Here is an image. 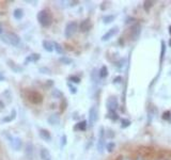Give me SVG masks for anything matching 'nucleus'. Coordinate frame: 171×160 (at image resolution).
Returning a JSON list of instances; mask_svg holds the SVG:
<instances>
[{"label": "nucleus", "mask_w": 171, "mask_h": 160, "mask_svg": "<svg viewBox=\"0 0 171 160\" xmlns=\"http://www.w3.org/2000/svg\"><path fill=\"white\" fill-rule=\"evenodd\" d=\"M0 40L10 46H17L21 42V38L14 32H5L0 35Z\"/></svg>", "instance_id": "obj_1"}, {"label": "nucleus", "mask_w": 171, "mask_h": 160, "mask_svg": "<svg viewBox=\"0 0 171 160\" xmlns=\"http://www.w3.org/2000/svg\"><path fill=\"white\" fill-rule=\"evenodd\" d=\"M36 17H38V21L40 23V25L45 28L50 27V25L52 24V16L48 10H41L38 13Z\"/></svg>", "instance_id": "obj_2"}, {"label": "nucleus", "mask_w": 171, "mask_h": 160, "mask_svg": "<svg viewBox=\"0 0 171 160\" xmlns=\"http://www.w3.org/2000/svg\"><path fill=\"white\" fill-rule=\"evenodd\" d=\"M78 30V24L76 21H70L69 24L65 26V30H64V35L67 38H71Z\"/></svg>", "instance_id": "obj_3"}, {"label": "nucleus", "mask_w": 171, "mask_h": 160, "mask_svg": "<svg viewBox=\"0 0 171 160\" xmlns=\"http://www.w3.org/2000/svg\"><path fill=\"white\" fill-rule=\"evenodd\" d=\"M98 110L95 106H93L89 110V126L93 127L95 123L98 122Z\"/></svg>", "instance_id": "obj_4"}, {"label": "nucleus", "mask_w": 171, "mask_h": 160, "mask_svg": "<svg viewBox=\"0 0 171 160\" xmlns=\"http://www.w3.org/2000/svg\"><path fill=\"white\" fill-rule=\"evenodd\" d=\"M28 99L30 101H31L32 104H41L43 101V97L42 95L40 94L38 92H36V91H30L28 93Z\"/></svg>", "instance_id": "obj_5"}, {"label": "nucleus", "mask_w": 171, "mask_h": 160, "mask_svg": "<svg viewBox=\"0 0 171 160\" xmlns=\"http://www.w3.org/2000/svg\"><path fill=\"white\" fill-rule=\"evenodd\" d=\"M105 147V131L104 127L100 128V135H98V150L100 153H103Z\"/></svg>", "instance_id": "obj_6"}, {"label": "nucleus", "mask_w": 171, "mask_h": 160, "mask_svg": "<svg viewBox=\"0 0 171 160\" xmlns=\"http://www.w3.org/2000/svg\"><path fill=\"white\" fill-rule=\"evenodd\" d=\"M10 142L11 146L14 150H21V146H23V141L19 137H10Z\"/></svg>", "instance_id": "obj_7"}, {"label": "nucleus", "mask_w": 171, "mask_h": 160, "mask_svg": "<svg viewBox=\"0 0 171 160\" xmlns=\"http://www.w3.org/2000/svg\"><path fill=\"white\" fill-rule=\"evenodd\" d=\"M25 155L27 157L28 160H33V157H34V146L31 142H28L27 145L25 147Z\"/></svg>", "instance_id": "obj_8"}, {"label": "nucleus", "mask_w": 171, "mask_h": 160, "mask_svg": "<svg viewBox=\"0 0 171 160\" xmlns=\"http://www.w3.org/2000/svg\"><path fill=\"white\" fill-rule=\"evenodd\" d=\"M118 99L115 96H111V97L108 98L107 101V108H108L109 111H117L118 109Z\"/></svg>", "instance_id": "obj_9"}, {"label": "nucleus", "mask_w": 171, "mask_h": 160, "mask_svg": "<svg viewBox=\"0 0 171 160\" xmlns=\"http://www.w3.org/2000/svg\"><path fill=\"white\" fill-rule=\"evenodd\" d=\"M118 31H119V29H118V27H113V28H111L110 30H108V31L106 32L103 36H102V41L103 42H106V41H109L111 38H113L117 33H118Z\"/></svg>", "instance_id": "obj_10"}, {"label": "nucleus", "mask_w": 171, "mask_h": 160, "mask_svg": "<svg viewBox=\"0 0 171 160\" xmlns=\"http://www.w3.org/2000/svg\"><path fill=\"white\" fill-rule=\"evenodd\" d=\"M91 27H92V24H91V21L89 19V18L84 19V21H82L80 23V25H79V29H80L81 32L89 31V30L91 29Z\"/></svg>", "instance_id": "obj_11"}, {"label": "nucleus", "mask_w": 171, "mask_h": 160, "mask_svg": "<svg viewBox=\"0 0 171 160\" xmlns=\"http://www.w3.org/2000/svg\"><path fill=\"white\" fill-rule=\"evenodd\" d=\"M47 122H48L49 125H58L60 123V115L57 114V113H54V114L49 115V118H47Z\"/></svg>", "instance_id": "obj_12"}, {"label": "nucleus", "mask_w": 171, "mask_h": 160, "mask_svg": "<svg viewBox=\"0 0 171 160\" xmlns=\"http://www.w3.org/2000/svg\"><path fill=\"white\" fill-rule=\"evenodd\" d=\"M41 59V55H38V53H31V55H29L26 59H25V64H28V63H34L36 61Z\"/></svg>", "instance_id": "obj_13"}, {"label": "nucleus", "mask_w": 171, "mask_h": 160, "mask_svg": "<svg viewBox=\"0 0 171 160\" xmlns=\"http://www.w3.org/2000/svg\"><path fill=\"white\" fill-rule=\"evenodd\" d=\"M16 115H17V111H16L15 109H12V111H11L10 114L7 115V116H4V118H2V122H3V123L13 122L15 118H16Z\"/></svg>", "instance_id": "obj_14"}, {"label": "nucleus", "mask_w": 171, "mask_h": 160, "mask_svg": "<svg viewBox=\"0 0 171 160\" xmlns=\"http://www.w3.org/2000/svg\"><path fill=\"white\" fill-rule=\"evenodd\" d=\"M140 32H141V27L140 25H135L133 28H132V33H130V36H132V40H137L138 36L140 35Z\"/></svg>", "instance_id": "obj_15"}, {"label": "nucleus", "mask_w": 171, "mask_h": 160, "mask_svg": "<svg viewBox=\"0 0 171 160\" xmlns=\"http://www.w3.org/2000/svg\"><path fill=\"white\" fill-rule=\"evenodd\" d=\"M38 135H40V137H41V139H43L44 141H47V142H49V141L52 140L50 132H49L48 130H46V129H40Z\"/></svg>", "instance_id": "obj_16"}, {"label": "nucleus", "mask_w": 171, "mask_h": 160, "mask_svg": "<svg viewBox=\"0 0 171 160\" xmlns=\"http://www.w3.org/2000/svg\"><path fill=\"white\" fill-rule=\"evenodd\" d=\"M40 156L42 158V160H52V155L49 153V150L47 148H42L40 152Z\"/></svg>", "instance_id": "obj_17"}, {"label": "nucleus", "mask_w": 171, "mask_h": 160, "mask_svg": "<svg viewBox=\"0 0 171 160\" xmlns=\"http://www.w3.org/2000/svg\"><path fill=\"white\" fill-rule=\"evenodd\" d=\"M13 16L16 21H21V18L24 17V10L21 9V8H17V9H15L14 12H13Z\"/></svg>", "instance_id": "obj_18"}, {"label": "nucleus", "mask_w": 171, "mask_h": 160, "mask_svg": "<svg viewBox=\"0 0 171 160\" xmlns=\"http://www.w3.org/2000/svg\"><path fill=\"white\" fill-rule=\"evenodd\" d=\"M108 76V68L106 65H103L98 70V77L100 78H106Z\"/></svg>", "instance_id": "obj_19"}, {"label": "nucleus", "mask_w": 171, "mask_h": 160, "mask_svg": "<svg viewBox=\"0 0 171 160\" xmlns=\"http://www.w3.org/2000/svg\"><path fill=\"white\" fill-rule=\"evenodd\" d=\"M42 45H43V48L45 49L46 51L52 52L54 50V44L52 42H49V41H43Z\"/></svg>", "instance_id": "obj_20"}, {"label": "nucleus", "mask_w": 171, "mask_h": 160, "mask_svg": "<svg viewBox=\"0 0 171 160\" xmlns=\"http://www.w3.org/2000/svg\"><path fill=\"white\" fill-rule=\"evenodd\" d=\"M54 44V49L56 50V52L58 53V55H64V49H63V47L61 45H60L59 43H57V42H54L52 43Z\"/></svg>", "instance_id": "obj_21"}, {"label": "nucleus", "mask_w": 171, "mask_h": 160, "mask_svg": "<svg viewBox=\"0 0 171 160\" xmlns=\"http://www.w3.org/2000/svg\"><path fill=\"white\" fill-rule=\"evenodd\" d=\"M8 63H9V66H10L12 70H14V72H16V73H19V72H21L23 70V68H21L19 65H16L13 61H8Z\"/></svg>", "instance_id": "obj_22"}, {"label": "nucleus", "mask_w": 171, "mask_h": 160, "mask_svg": "<svg viewBox=\"0 0 171 160\" xmlns=\"http://www.w3.org/2000/svg\"><path fill=\"white\" fill-rule=\"evenodd\" d=\"M115 19V15H105L104 17H103V23H104L105 25H107V24L112 23Z\"/></svg>", "instance_id": "obj_23"}, {"label": "nucleus", "mask_w": 171, "mask_h": 160, "mask_svg": "<svg viewBox=\"0 0 171 160\" xmlns=\"http://www.w3.org/2000/svg\"><path fill=\"white\" fill-rule=\"evenodd\" d=\"M59 61L62 63V64H65V65H70V64H72V62H73V60L71 59V58H69V57H67V56L60 57Z\"/></svg>", "instance_id": "obj_24"}, {"label": "nucleus", "mask_w": 171, "mask_h": 160, "mask_svg": "<svg viewBox=\"0 0 171 160\" xmlns=\"http://www.w3.org/2000/svg\"><path fill=\"white\" fill-rule=\"evenodd\" d=\"M161 63H163L165 58V55H166V43L164 41H161Z\"/></svg>", "instance_id": "obj_25"}, {"label": "nucleus", "mask_w": 171, "mask_h": 160, "mask_svg": "<svg viewBox=\"0 0 171 160\" xmlns=\"http://www.w3.org/2000/svg\"><path fill=\"white\" fill-rule=\"evenodd\" d=\"M86 128H87V121L79 122L75 126V129H78V130H86Z\"/></svg>", "instance_id": "obj_26"}, {"label": "nucleus", "mask_w": 171, "mask_h": 160, "mask_svg": "<svg viewBox=\"0 0 171 160\" xmlns=\"http://www.w3.org/2000/svg\"><path fill=\"white\" fill-rule=\"evenodd\" d=\"M52 96H54L55 98H61L63 96L62 92H61L60 90H58V89H54V90H52Z\"/></svg>", "instance_id": "obj_27"}, {"label": "nucleus", "mask_w": 171, "mask_h": 160, "mask_svg": "<svg viewBox=\"0 0 171 160\" xmlns=\"http://www.w3.org/2000/svg\"><path fill=\"white\" fill-rule=\"evenodd\" d=\"M115 142H108L107 143V145H106V148L108 150V153H112L113 150H115Z\"/></svg>", "instance_id": "obj_28"}, {"label": "nucleus", "mask_w": 171, "mask_h": 160, "mask_svg": "<svg viewBox=\"0 0 171 160\" xmlns=\"http://www.w3.org/2000/svg\"><path fill=\"white\" fill-rule=\"evenodd\" d=\"M152 5H153V2H152V1H144V2H143V9L147 11V12L150 11Z\"/></svg>", "instance_id": "obj_29"}, {"label": "nucleus", "mask_w": 171, "mask_h": 160, "mask_svg": "<svg viewBox=\"0 0 171 160\" xmlns=\"http://www.w3.org/2000/svg\"><path fill=\"white\" fill-rule=\"evenodd\" d=\"M108 118H111L112 121H117V120L119 118V116H118V114H117V112L115 111H109Z\"/></svg>", "instance_id": "obj_30"}, {"label": "nucleus", "mask_w": 171, "mask_h": 160, "mask_svg": "<svg viewBox=\"0 0 171 160\" xmlns=\"http://www.w3.org/2000/svg\"><path fill=\"white\" fill-rule=\"evenodd\" d=\"M69 80L71 82H74V83H79L80 82V78L78 76H70L69 77Z\"/></svg>", "instance_id": "obj_31"}, {"label": "nucleus", "mask_w": 171, "mask_h": 160, "mask_svg": "<svg viewBox=\"0 0 171 160\" xmlns=\"http://www.w3.org/2000/svg\"><path fill=\"white\" fill-rule=\"evenodd\" d=\"M67 87H69V89H70V92L72 93V94H76V93H77V88L76 87H74V85L71 83V82H67Z\"/></svg>", "instance_id": "obj_32"}, {"label": "nucleus", "mask_w": 171, "mask_h": 160, "mask_svg": "<svg viewBox=\"0 0 171 160\" xmlns=\"http://www.w3.org/2000/svg\"><path fill=\"white\" fill-rule=\"evenodd\" d=\"M129 125H130V121H128V120H122V125H121L122 128H126Z\"/></svg>", "instance_id": "obj_33"}, {"label": "nucleus", "mask_w": 171, "mask_h": 160, "mask_svg": "<svg viewBox=\"0 0 171 160\" xmlns=\"http://www.w3.org/2000/svg\"><path fill=\"white\" fill-rule=\"evenodd\" d=\"M67 138L65 135H63L61 137V147H64V146L67 145Z\"/></svg>", "instance_id": "obj_34"}, {"label": "nucleus", "mask_w": 171, "mask_h": 160, "mask_svg": "<svg viewBox=\"0 0 171 160\" xmlns=\"http://www.w3.org/2000/svg\"><path fill=\"white\" fill-rule=\"evenodd\" d=\"M40 72H41V73L42 74H52V72H50V70H49L48 67H41V68H40Z\"/></svg>", "instance_id": "obj_35"}, {"label": "nucleus", "mask_w": 171, "mask_h": 160, "mask_svg": "<svg viewBox=\"0 0 171 160\" xmlns=\"http://www.w3.org/2000/svg\"><path fill=\"white\" fill-rule=\"evenodd\" d=\"M170 114H171L170 111L165 112L164 115H163V118H164V120H169V118H170Z\"/></svg>", "instance_id": "obj_36"}, {"label": "nucleus", "mask_w": 171, "mask_h": 160, "mask_svg": "<svg viewBox=\"0 0 171 160\" xmlns=\"http://www.w3.org/2000/svg\"><path fill=\"white\" fill-rule=\"evenodd\" d=\"M121 80H122V77L118 76L113 79V82H115V83H120V82H121Z\"/></svg>", "instance_id": "obj_37"}, {"label": "nucleus", "mask_w": 171, "mask_h": 160, "mask_svg": "<svg viewBox=\"0 0 171 160\" xmlns=\"http://www.w3.org/2000/svg\"><path fill=\"white\" fill-rule=\"evenodd\" d=\"M3 80H5V77H4L3 73L0 72V81H3Z\"/></svg>", "instance_id": "obj_38"}, {"label": "nucleus", "mask_w": 171, "mask_h": 160, "mask_svg": "<svg viewBox=\"0 0 171 160\" xmlns=\"http://www.w3.org/2000/svg\"><path fill=\"white\" fill-rule=\"evenodd\" d=\"M3 33V27H2V25L0 24V35Z\"/></svg>", "instance_id": "obj_39"}, {"label": "nucleus", "mask_w": 171, "mask_h": 160, "mask_svg": "<svg viewBox=\"0 0 171 160\" xmlns=\"http://www.w3.org/2000/svg\"><path fill=\"white\" fill-rule=\"evenodd\" d=\"M111 131H112V130H108L107 132H111ZM113 136H115V133H110V135H109V136H107V137H109V138H112Z\"/></svg>", "instance_id": "obj_40"}, {"label": "nucleus", "mask_w": 171, "mask_h": 160, "mask_svg": "<svg viewBox=\"0 0 171 160\" xmlns=\"http://www.w3.org/2000/svg\"><path fill=\"white\" fill-rule=\"evenodd\" d=\"M168 45H169V46H170V47H171V38H170V40H169V42H168Z\"/></svg>", "instance_id": "obj_41"}, {"label": "nucleus", "mask_w": 171, "mask_h": 160, "mask_svg": "<svg viewBox=\"0 0 171 160\" xmlns=\"http://www.w3.org/2000/svg\"><path fill=\"white\" fill-rule=\"evenodd\" d=\"M169 33L171 34V26H169Z\"/></svg>", "instance_id": "obj_42"}, {"label": "nucleus", "mask_w": 171, "mask_h": 160, "mask_svg": "<svg viewBox=\"0 0 171 160\" xmlns=\"http://www.w3.org/2000/svg\"><path fill=\"white\" fill-rule=\"evenodd\" d=\"M124 160H129V159H124Z\"/></svg>", "instance_id": "obj_43"}]
</instances>
